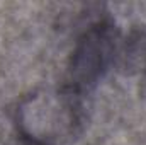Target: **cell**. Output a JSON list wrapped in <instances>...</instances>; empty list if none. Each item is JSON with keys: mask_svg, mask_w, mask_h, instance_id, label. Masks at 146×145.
Listing matches in <instances>:
<instances>
[{"mask_svg": "<svg viewBox=\"0 0 146 145\" xmlns=\"http://www.w3.org/2000/svg\"><path fill=\"white\" fill-rule=\"evenodd\" d=\"M78 96L66 89L27 97L17 109V128L31 145H56L70 138L82 118Z\"/></svg>", "mask_w": 146, "mask_h": 145, "instance_id": "6da1fadb", "label": "cell"}, {"mask_svg": "<svg viewBox=\"0 0 146 145\" xmlns=\"http://www.w3.org/2000/svg\"><path fill=\"white\" fill-rule=\"evenodd\" d=\"M117 43L119 33L112 22L99 21L92 24L73 48L63 89L78 97L90 92L114 63Z\"/></svg>", "mask_w": 146, "mask_h": 145, "instance_id": "7a4b0ae2", "label": "cell"}]
</instances>
